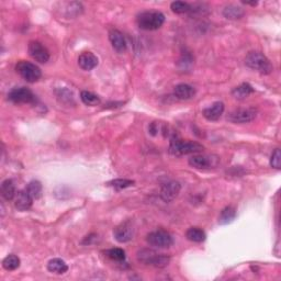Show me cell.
Masks as SVG:
<instances>
[{
    "instance_id": "83f0119b",
    "label": "cell",
    "mask_w": 281,
    "mask_h": 281,
    "mask_svg": "<svg viewBox=\"0 0 281 281\" xmlns=\"http://www.w3.org/2000/svg\"><path fill=\"white\" fill-rule=\"evenodd\" d=\"M27 190L33 199H39L41 197V193H42V185L38 180H32L31 182H29Z\"/></svg>"
},
{
    "instance_id": "5bb4252c",
    "label": "cell",
    "mask_w": 281,
    "mask_h": 281,
    "mask_svg": "<svg viewBox=\"0 0 281 281\" xmlns=\"http://www.w3.org/2000/svg\"><path fill=\"white\" fill-rule=\"evenodd\" d=\"M34 199L30 195L27 188L23 190H20L17 192V196L14 198V206L19 211H27L31 208Z\"/></svg>"
},
{
    "instance_id": "484cf974",
    "label": "cell",
    "mask_w": 281,
    "mask_h": 281,
    "mask_svg": "<svg viewBox=\"0 0 281 281\" xmlns=\"http://www.w3.org/2000/svg\"><path fill=\"white\" fill-rule=\"evenodd\" d=\"M2 266L6 270H16L20 267V258L16 255H9L3 259Z\"/></svg>"
},
{
    "instance_id": "4dcf8cb0",
    "label": "cell",
    "mask_w": 281,
    "mask_h": 281,
    "mask_svg": "<svg viewBox=\"0 0 281 281\" xmlns=\"http://www.w3.org/2000/svg\"><path fill=\"white\" fill-rule=\"evenodd\" d=\"M243 3H245V4H249V6H256L257 4V1H253V2H249V1H243Z\"/></svg>"
},
{
    "instance_id": "44dd1931",
    "label": "cell",
    "mask_w": 281,
    "mask_h": 281,
    "mask_svg": "<svg viewBox=\"0 0 281 281\" xmlns=\"http://www.w3.org/2000/svg\"><path fill=\"white\" fill-rule=\"evenodd\" d=\"M186 236L189 241L193 242V243H202L206 241V238H207V235L206 233H204L203 229L199 228V227L189 228L186 233Z\"/></svg>"
},
{
    "instance_id": "277c9868",
    "label": "cell",
    "mask_w": 281,
    "mask_h": 281,
    "mask_svg": "<svg viewBox=\"0 0 281 281\" xmlns=\"http://www.w3.org/2000/svg\"><path fill=\"white\" fill-rule=\"evenodd\" d=\"M203 150L204 147L202 144L192 141L172 140L169 146V153L175 156L195 154V153H200Z\"/></svg>"
},
{
    "instance_id": "4fadbf2b",
    "label": "cell",
    "mask_w": 281,
    "mask_h": 281,
    "mask_svg": "<svg viewBox=\"0 0 281 281\" xmlns=\"http://www.w3.org/2000/svg\"><path fill=\"white\" fill-rule=\"evenodd\" d=\"M109 41L116 52L123 53L126 51L127 44L123 33L119 31L117 29H111L109 31Z\"/></svg>"
},
{
    "instance_id": "ac0fdd59",
    "label": "cell",
    "mask_w": 281,
    "mask_h": 281,
    "mask_svg": "<svg viewBox=\"0 0 281 281\" xmlns=\"http://www.w3.org/2000/svg\"><path fill=\"white\" fill-rule=\"evenodd\" d=\"M48 270L50 273H54L57 275L65 274L68 270V266L63 259L53 258L48 263Z\"/></svg>"
},
{
    "instance_id": "30bf717a",
    "label": "cell",
    "mask_w": 281,
    "mask_h": 281,
    "mask_svg": "<svg viewBox=\"0 0 281 281\" xmlns=\"http://www.w3.org/2000/svg\"><path fill=\"white\" fill-rule=\"evenodd\" d=\"M181 186L178 181H168L161 188V198L165 202L173 201L179 195Z\"/></svg>"
},
{
    "instance_id": "d4e9b609",
    "label": "cell",
    "mask_w": 281,
    "mask_h": 281,
    "mask_svg": "<svg viewBox=\"0 0 281 281\" xmlns=\"http://www.w3.org/2000/svg\"><path fill=\"white\" fill-rule=\"evenodd\" d=\"M105 254H106L107 257L110 258L111 260H113V262H117V263L124 262L125 258H126L125 252L121 248H111V249L106 250Z\"/></svg>"
},
{
    "instance_id": "8fae6325",
    "label": "cell",
    "mask_w": 281,
    "mask_h": 281,
    "mask_svg": "<svg viewBox=\"0 0 281 281\" xmlns=\"http://www.w3.org/2000/svg\"><path fill=\"white\" fill-rule=\"evenodd\" d=\"M218 157L208 155H193L189 158L190 166L197 168V169H209L218 164Z\"/></svg>"
},
{
    "instance_id": "603a6c76",
    "label": "cell",
    "mask_w": 281,
    "mask_h": 281,
    "mask_svg": "<svg viewBox=\"0 0 281 281\" xmlns=\"http://www.w3.org/2000/svg\"><path fill=\"white\" fill-rule=\"evenodd\" d=\"M253 93H254V88L249 84H246V83H244L241 86L236 87V88H234V90L232 91L233 96L236 99H245Z\"/></svg>"
},
{
    "instance_id": "52a82bcc",
    "label": "cell",
    "mask_w": 281,
    "mask_h": 281,
    "mask_svg": "<svg viewBox=\"0 0 281 281\" xmlns=\"http://www.w3.org/2000/svg\"><path fill=\"white\" fill-rule=\"evenodd\" d=\"M257 116V109L255 108H239L232 111L228 114L227 120L235 124L249 123Z\"/></svg>"
},
{
    "instance_id": "3957f363",
    "label": "cell",
    "mask_w": 281,
    "mask_h": 281,
    "mask_svg": "<svg viewBox=\"0 0 281 281\" xmlns=\"http://www.w3.org/2000/svg\"><path fill=\"white\" fill-rule=\"evenodd\" d=\"M245 64L250 69L256 70L263 75H269L274 70L269 59L263 53L257 52V51H253V52L247 54L246 58H245Z\"/></svg>"
},
{
    "instance_id": "d6986e66",
    "label": "cell",
    "mask_w": 281,
    "mask_h": 281,
    "mask_svg": "<svg viewBox=\"0 0 281 281\" xmlns=\"http://www.w3.org/2000/svg\"><path fill=\"white\" fill-rule=\"evenodd\" d=\"M1 196L8 201H11L16 198L17 196L16 186H14L12 180L7 179L1 183Z\"/></svg>"
},
{
    "instance_id": "e0dca14e",
    "label": "cell",
    "mask_w": 281,
    "mask_h": 281,
    "mask_svg": "<svg viewBox=\"0 0 281 281\" xmlns=\"http://www.w3.org/2000/svg\"><path fill=\"white\" fill-rule=\"evenodd\" d=\"M173 94L180 100H189L192 99L196 96L195 87L188 84H179L173 89Z\"/></svg>"
},
{
    "instance_id": "f1b7e54d",
    "label": "cell",
    "mask_w": 281,
    "mask_h": 281,
    "mask_svg": "<svg viewBox=\"0 0 281 281\" xmlns=\"http://www.w3.org/2000/svg\"><path fill=\"white\" fill-rule=\"evenodd\" d=\"M107 185L110 187H113L117 189V190H121V189H125V188H129L133 186L134 185V181L129 180V179H115V180L109 181Z\"/></svg>"
},
{
    "instance_id": "9c48e42d",
    "label": "cell",
    "mask_w": 281,
    "mask_h": 281,
    "mask_svg": "<svg viewBox=\"0 0 281 281\" xmlns=\"http://www.w3.org/2000/svg\"><path fill=\"white\" fill-rule=\"evenodd\" d=\"M29 54L31 57L40 64H45L49 62L50 59V53L48 49L44 47L42 43L38 42V41H31L28 47Z\"/></svg>"
},
{
    "instance_id": "5b68a950",
    "label": "cell",
    "mask_w": 281,
    "mask_h": 281,
    "mask_svg": "<svg viewBox=\"0 0 281 281\" xmlns=\"http://www.w3.org/2000/svg\"><path fill=\"white\" fill-rule=\"evenodd\" d=\"M16 70L25 81L31 84L37 83L41 78V76H42L41 69L37 65L30 62H25V60H21V62H19L16 65Z\"/></svg>"
},
{
    "instance_id": "ba28073f",
    "label": "cell",
    "mask_w": 281,
    "mask_h": 281,
    "mask_svg": "<svg viewBox=\"0 0 281 281\" xmlns=\"http://www.w3.org/2000/svg\"><path fill=\"white\" fill-rule=\"evenodd\" d=\"M8 99L13 104H34L37 101L35 95L25 87L13 88L8 94Z\"/></svg>"
},
{
    "instance_id": "9a60e30c",
    "label": "cell",
    "mask_w": 281,
    "mask_h": 281,
    "mask_svg": "<svg viewBox=\"0 0 281 281\" xmlns=\"http://www.w3.org/2000/svg\"><path fill=\"white\" fill-rule=\"evenodd\" d=\"M223 111H224V104L221 101H217V102H214L212 106L204 109L202 111V114L208 121L214 122V121H218L220 117L222 116Z\"/></svg>"
},
{
    "instance_id": "cb8c5ba5",
    "label": "cell",
    "mask_w": 281,
    "mask_h": 281,
    "mask_svg": "<svg viewBox=\"0 0 281 281\" xmlns=\"http://www.w3.org/2000/svg\"><path fill=\"white\" fill-rule=\"evenodd\" d=\"M80 99L81 101L84 102L85 105L87 106H90V107H95V106H98L100 104V98L97 95L90 93V91H87L84 90L81 91L80 94Z\"/></svg>"
},
{
    "instance_id": "ffe728a7",
    "label": "cell",
    "mask_w": 281,
    "mask_h": 281,
    "mask_svg": "<svg viewBox=\"0 0 281 281\" xmlns=\"http://www.w3.org/2000/svg\"><path fill=\"white\" fill-rule=\"evenodd\" d=\"M245 11L241 8L235 6V4H229L223 9V16L228 20H238L243 18Z\"/></svg>"
},
{
    "instance_id": "7c38bea8",
    "label": "cell",
    "mask_w": 281,
    "mask_h": 281,
    "mask_svg": "<svg viewBox=\"0 0 281 281\" xmlns=\"http://www.w3.org/2000/svg\"><path fill=\"white\" fill-rule=\"evenodd\" d=\"M134 235V228L132 226L131 222H124L120 224L114 229V237L119 243L130 242Z\"/></svg>"
},
{
    "instance_id": "4316f807",
    "label": "cell",
    "mask_w": 281,
    "mask_h": 281,
    "mask_svg": "<svg viewBox=\"0 0 281 281\" xmlns=\"http://www.w3.org/2000/svg\"><path fill=\"white\" fill-rule=\"evenodd\" d=\"M173 13L177 14H183L191 11V6L188 2L185 1H173L170 6Z\"/></svg>"
},
{
    "instance_id": "8992f818",
    "label": "cell",
    "mask_w": 281,
    "mask_h": 281,
    "mask_svg": "<svg viewBox=\"0 0 281 281\" xmlns=\"http://www.w3.org/2000/svg\"><path fill=\"white\" fill-rule=\"evenodd\" d=\"M146 242L151 246L156 248H169L173 244V238L168 232L160 229V231L152 232L147 235Z\"/></svg>"
},
{
    "instance_id": "7a4b0ae2",
    "label": "cell",
    "mask_w": 281,
    "mask_h": 281,
    "mask_svg": "<svg viewBox=\"0 0 281 281\" xmlns=\"http://www.w3.org/2000/svg\"><path fill=\"white\" fill-rule=\"evenodd\" d=\"M137 259L142 264L149 265L155 268H164L170 263V257L168 255L160 254L149 248L139 250L137 252Z\"/></svg>"
},
{
    "instance_id": "6da1fadb",
    "label": "cell",
    "mask_w": 281,
    "mask_h": 281,
    "mask_svg": "<svg viewBox=\"0 0 281 281\" xmlns=\"http://www.w3.org/2000/svg\"><path fill=\"white\" fill-rule=\"evenodd\" d=\"M165 22V16L160 11L149 10L141 12L136 18V23L139 28L145 31H154L158 30Z\"/></svg>"
},
{
    "instance_id": "7402d4cb",
    "label": "cell",
    "mask_w": 281,
    "mask_h": 281,
    "mask_svg": "<svg viewBox=\"0 0 281 281\" xmlns=\"http://www.w3.org/2000/svg\"><path fill=\"white\" fill-rule=\"evenodd\" d=\"M236 217V209L232 206L224 208L219 216V223L220 224H228L231 223Z\"/></svg>"
},
{
    "instance_id": "f546056e",
    "label": "cell",
    "mask_w": 281,
    "mask_h": 281,
    "mask_svg": "<svg viewBox=\"0 0 281 281\" xmlns=\"http://www.w3.org/2000/svg\"><path fill=\"white\" fill-rule=\"evenodd\" d=\"M270 166L275 169H280L281 168V152L279 149H276L270 157Z\"/></svg>"
},
{
    "instance_id": "2e32d148",
    "label": "cell",
    "mask_w": 281,
    "mask_h": 281,
    "mask_svg": "<svg viewBox=\"0 0 281 281\" xmlns=\"http://www.w3.org/2000/svg\"><path fill=\"white\" fill-rule=\"evenodd\" d=\"M78 65L83 70H93L98 65V58L94 53L83 52L78 57Z\"/></svg>"
}]
</instances>
